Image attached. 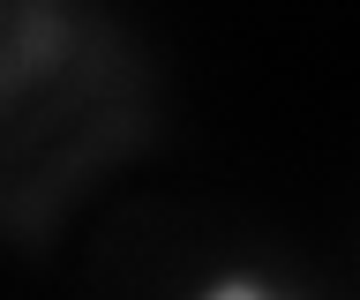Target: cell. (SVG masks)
<instances>
[{"label": "cell", "mask_w": 360, "mask_h": 300, "mask_svg": "<svg viewBox=\"0 0 360 300\" xmlns=\"http://www.w3.org/2000/svg\"><path fill=\"white\" fill-rule=\"evenodd\" d=\"M195 300H300V293L278 285V278H263V270H218Z\"/></svg>", "instance_id": "obj_1"}]
</instances>
